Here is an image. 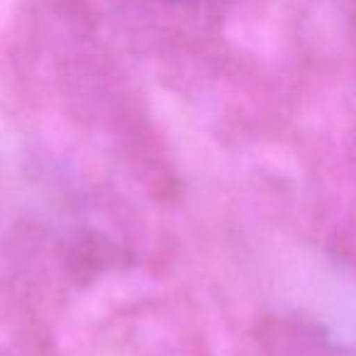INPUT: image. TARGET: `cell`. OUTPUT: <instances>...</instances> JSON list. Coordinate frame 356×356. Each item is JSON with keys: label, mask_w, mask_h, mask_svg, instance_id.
I'll return each mask as SVG.
<instances>
[{"label": "cell", "mask_w": 356, "mask_h": 356, "mask_svg": "<svg viewBox=\"0 0 356 356\" xmlns=\"http://www.w3.org/2000/svg\"><path fill=\"white\" fill-rule=\"evenodd\" d=\"M166 3H200V0H166Z\"/></svg>", "instance_id": "cell-1"}]
</instances>
